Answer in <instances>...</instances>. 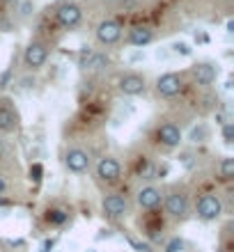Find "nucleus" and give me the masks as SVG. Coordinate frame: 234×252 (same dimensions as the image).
<instances>
[{"mask_svg":"<svg viewBox=\"0 0 234 252\" xmlns=\"http://www.w3.org/2000/svg\"><path fill=\"white\" fill-rule=\"evenodd\" d=\"M198 218L204 220V222H214V220H218L223 216V202L218 195H214V192H207V195H202L200 199H198Z\"/></svg>","mask_w":234,"mask_h":252,"instance_id":"1","label":"nucleus"},{"mask_svg":"<svg viewBox=\"0 0 234 252\" xmlns=\"http://www.w3.org/2000/svg\"><path fill=\"white\" fill-rule=\"evenodd\" d=\"M48 60V46L44 41H30L23 51V64L28 71H39Z\"/></svg>","mask_w":234,"mask_h":252,"instance_id":"2","label":"nucleus"},{"mask_svg":"<svg viewBox=\"0 0 234 252\" xmlns=\"http://www.w3.org/2000/svg\"><path fill=\"white\" fill-rule=\"evenodd\" d=\"M163 204H166V213L172 216V218H186L188 216V195L184 190H170L163 197Z\"/></svg>","mask_w":234,"mask_h":252,"instance_id":"3","label":"nucleus"},{"mask_svg":"<svg viewBox=\"0 0 234 252\" xmlns=\"http://www.w3.org/2000/svg\"><path fill=\"white\" fill-rule=\"evenodd\" d=\"M156 92L163 96V99H174V96H179L184 92V78H181L179 73H163L159 76L156 80Z\"/></svg>","mask_w":234,"mask_h":252,"instance_id":"4","label":"nucleus"},{"mask_svg":"<svg viewBox=\"0 0 234 252\" xmlns=\"http://www.w3.org/2000/svg\"><path fill=\"white\" fill-rule=\"evenodd\" d=\"M90 163H92L90 154H87L85 149H80V147H71V149L65 154V165H67L69 172H74V174L87 172V170H90Z\"/></svg>","mask_w":234,"mask_h":252,"instance_id":"5","label":"nucleus"},{"mask_svg":"<svg viewBox=\"0 0 234 252\" xmlns=\"http://www.w3.org/2000/svg\"><path fill=\"white\" fill-rule=\"evenodd\" d=\"M101 209H103V216L117 220V218H124L129 213V202H127V197H122L120 192H110V195L103 197Z\"/></svg>","mask_w":234,"mask_h":252,"instance_id":"6","label":"nucleus"},{"mask_svg":"<svg viewBox=\"0 0 234 252\" xmlns=\"http://www.w3.org/2000/svg\"><path fill=\"white\" fill-rule=\"evenodd\" d=\"M117 87H120V92L127 94V96H140V94H145V90H147V80H145V76H140V73L129 71L120 78Z\"/></svg>","mask_w":234,"mask_h":252,"instance_id":"7","label":"nucleus"},{"mask_svg":"<svg viewBox=\"0 0 234 252\" xmlns=\"http://www.w3.org/2000/svg\"><path fill=\"white\" fill-rule=\"evenodd\" d=\"M58 23L62 28H67V30H74V28L80 26V21H83V9H80L76 2H65V5L58 7Z\"/></svg>","mask_w":234,"mask_h":252,"instance_id":"8","label":"nucleus"},{"mask_svg":"<svg viewBox=\"0 0 234 252\" xmlns=\"http://www.w3.org/2000/svg\"><path fill=\"white\" fill-rule=\"evenodd\" d=\"M97 177H99V181H103V184L120 181V177H122L120 160L113 158V156H103V158L97 163Z\"/></svg>","mask_w":234,"mask_h":252,"instance_id":"9","label":"nucleus"},{"mask_svg":"<svg viewBox=\"0 0 234 252\" xmlns=\"http://www.w3.org/2000/svg\"><path fill=\"white\" fill-rule=\"evenodd\" d=\"M97 39L103 46H113L122 39V26L115 19H106L97 26Z\"/></svg>","mask_w":234,"mask_h":252,"instance_id":"10","label":"nucleus"},{"mask_svg":"<svg viewBox=\"0 0 234 252\" xmlns=\"http://www.w3.org/2000/svg\"><path fill=\"white\" fill-rule=\"evenodd\" d=\"M135 202H138V206L145 209V211H154V209L161 206V202H163V192L156 186H142L140 190H138V195H135Z\"/></svg>","mask_w":234,"mask_h":252,"instance_id":"11","label":"nucleus"},{"mask_svg":"<svg viewBox=\"0 0 234 252\" xmlns=\"http://www.w3.org/2000/svg\"><path fill=\"white\" fill-rule=\"evenodd\" d=\"M156 138H159L161 145H166V147H179L184 135H181V128L177 124L166 122V124H161L159 128H156Z\"/></svg>","mask_w":234,"mask_h":252,"instance_id":"12","label":"nucleus"},{"mask_svg":"<svg viewBox=\"0 0 234 252\" xmlns=\"http://www.w3.org/2000/svg\"><path fill=\"white\" fill-rule=\"evenodd\" d=\"M191 73H193V80L198 85L209 87L211 83H216V78H218V66L211 64V62H200V64L193 66Z\"/></svg>","mask_w":234,"mask_h":252,"instance_id":"13","label":"nucleus"},{"mask_svg":"<svg viewBox=\"0 0 234 252\" xmlns=\"http://www.w3.org/2000/svg\"><path fill=\"white\" fill-rule=\"evenodd\" d=\"M80 66H85L87 71H106L110 66V58L106 53H90L87 51V58L85 55L80 58Z\"/></svg>","mask_w":234,"mask_h":252,"instance_id":"14","label":"nucleus"},{"mask_svg":"<svg viewBox=\"0 0 234 252\" xmlns=\"http://www.w3.org/2000/svg\"><path fill=\"white\" fill-rule=\"evenodd\" d=\"M19 128V115L5 103H0V133H14Z\"/></svg>","mask_w":234,"mask_h":252,"instance_id":"15","label":"nucleus"},{"mask_svg":"<svg viewBox=\"0 0 234 252\" xmlns=\"http://www.w3.org/2000/svg\"><path fill=\"white\" fill-rule=\"evenodd\" d=\"M152 41H154V32H152L147 26L131 28V32H129V44H131V46L142 48V46H149Z\"/></svg>","mask_w":234,"mask_h":252,"instance_id":"16","label":"nucleus"},{"mask_svg":"<svg viewBox=\"0 0 234 252\" xmlns=\"http://www.w3.org/2000/svg\"><path fill=\"white\" fill-rule=\"evenodd\" d=\"M218 170H221V179L223 181H232L234 179V158L232 156H225V158L221 160Z\"/></svg>","mask_w":234,"mask_h":252,"instance_id":"17","label":"nucleus"},{"mask_svg":"<svg viewBox=\"0 0 234 252\" xmlns=\"http://www.w3.org/2000/svg\"><path fill=\"white\" fill-rule=\"evenodd\" d=\"M69 218L67 211H62V209H51V211L46 213V220L51 222V225H65Z\"/></svg>","mask_w":234,"mask_h":252,"instance_id":"18","label":"nucleus"},{"mask_svg":"<svg viewBox=\"0 0 234 252\" xmlns=\"http://www.w3.org/2000/svg\"><path fill=\"white\" fill-rule=\"evenodd\" d=\"M221 133H223V142H225V145H232L234 142V124L232 122H225Z\"/></svg>","mask_w":234,"mask_h":252,"instance_id":"19","label":"nucleus"},{"mask_svg":"<svg viewBox=\"0 0 234 252\" xmlns=\"http://www.w3.org/2000/svg\"><path fill=\"white\" fill-rule=\"evenodd\" d=\"M207 135H209L207 128H204V126H198V128H193V131H191L188 140H191V142H204V138H207Z\"/></svg>","mask_w":234,"mask_h":252,"instance_id":"20","label":"nucleus"},{"mask_svg":"<svg viewBox=\"0 0 234 252\" xmlns=\"http://www.w3.org/2000/svg\"><path fill=\"white\" fill-rule=\"evenodd\" d=\"M181 250H184V241L181 239H172L166 246V252H181Z\"/></svg>","mask_w":234,"mask_h":252,"instance_id":"21","label":"nucleus"},{"mask_svg":"<svg viewBox=\"0 0 234 252\" xmlns=\"http://www.w3.org/2000/svg\"><path fill=\"white\" fill-rule=\"evenodd\" d=\"M131 246H134L138 252H149V246H147V243H138V241H131Z\"/></svg>","mask_w":234,"mask_h":252,"instance_id":"22","label":"nucleus"},{"mask_svg":"<svg viewBox=\"0 0 234 252\" xmlns=\"http://www.w3.org/2000/svg\"><path fill=\"white\" fill-rule=\"evenodd\" d=\"M9 76H12V69H7V71L2 73V78H0V87H2V90H5L7 83H9Z\"/></svg>","mask_w":234,"mask_h":252,"instance_id":"23","label":"nucleus"},{"mask_svg":"<svg viewBox=\"0 0 234 252\" xmlns=\"http://www.w3.org/2000/svg\"><path fill=\"white\" fill-rule=\"evenodd\" d=\"M30 174H34V181H39L41 179V165H33Z\"/></svg>","mask_w":234,"mask_h":252,"instance_id":"24","label":"nucleus"},{"mask_svg":"<svg viewBox=\"0 0 234 252\" xmlns=\"http://www.w3.org/2000/svg\"><path fill=\"white\" fill-rule=\"evenodd\" d=\"M174 48H177V51H179L181 55H191V48H188L186 44H177V46H174Z\"/></svg>","mask_w":234,"mask_h":252,"instance_id":"25","label":"nucleus"},{"mask_svg":"<svg viewBox=\"0 0 234 252\" xmlns=\"http://www.w3.org/2000/svg\"><path fill=\"white\" fill-rule=\"evenodd\" d=\"M53 248V241H44V246H41V252H51Z\"/></svg>","mask_w":234,"mask_h":252,"instance_id":"26","label":"nucleus"},{"mask_svg":"<svg viewBox=\"0 0 234 252\" xmlns=\"http://www.w3.org/2000/svg\"><path fill=\"white\" fill-rule=\"evenodd\" d=\"M5 190H7V181L2 179V177H0V195H2Z\"/></svg>","mask_w":234,"mask_h":252,"instance_id":"27","label":"nucleus"},{"mask_svg":"<svg viewBox=\"0 0 234 252\" xmlns=\"http://www.w3.org/2000/svg\"><path fill=\"white\" fill-rule=\"evenodd\" d=\"M108 2H120V0H108Z\"/></svg>","mask_w":234,"mask_h":252,"instance_id":"28","label":"nucleus"},{"mask_svg":"<svg viewBox=\"0 0 234 252\" xmlns=\"http://www.w3.org/2000/svg\"><path fill=\"white\" fill-rule=\"evenodd\" d=\"M7 2H16V0H7Z\"/></svg>","mask_w":234,"mask_h":252,"instance_id":"29","label":"nucleus"}]
</instances>
